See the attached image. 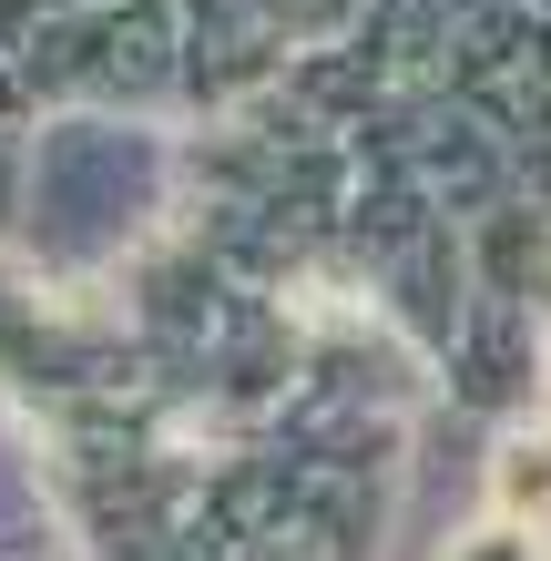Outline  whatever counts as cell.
Here are the masks:
<instances>
[{"mask_svg":"<svg viewBox=\"0 0 551 561\" xmlns=\"http://www.w3.org/2000/svg\"><path fill=\"white\" fill-rule=\"evenodd\" d=\"M491 501H501V520H551V439H510L501 459H491Z\"/></svg>","mask_w":551,"mask_h":561,"instance_id":"1","label":"cell"},{"mask_svg":"<svg viewBox=\"0 0 551 561\" xmlns=\"http://www.w3.org/2000/svg\"><path fill=\"white\" fill-rule=\"evenodd\" d=\"M449 561H551V541L531 520H480L470 541H449Z\"/></svg>","mask_w":551,"mask_h":561,"instance_id":"2","label":"cell"}]
</instances>
